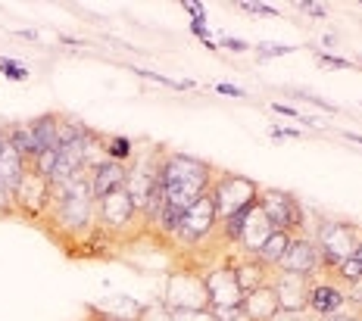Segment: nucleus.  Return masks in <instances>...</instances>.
<instances>
[{"mask_svg":"<svg viewBox=\"0 0 362 321\" xmlns=\"http://www.w3.org/2000/svg\"><path fill=\"white\" fill-rule=\"evenodd\" d=\"M160 181L165 190V206L185 212L187 206H194L200 197H206L213 190L216 166H209L206 159H197V156L178 153V150H163Z\"/></svg>","mask_w":362,"mask_h":321,"instance_id":"obj_1","label":"nucleus"},{"mask_svg":"<svg viewBox=\"0 0 362 321\" xmlns=\"http://www.w3.org/2000/svg\"><path fill=\"white\" fill-rule=\"evenodd\" d=\"M50 228L63 234L81 237L94 228V193H90V171H78L66 184L54 188V206H50Z\"/></svg>","mask_w":362,"mask_h":321,"instance_id":"obj_2","label":"nucleus"},{"mask_svg":"<svg viewBox=\"0 0 362 321\" xmlns=\"http://www.w3.org/2000/svg\"><path fill=\"white\" fill-rule=\"evenodd\" d=\"M313 243L322 256V268H325V272H334V268L362 243V228L356 222L319 215L315 231H313Z\"/></svg>","mask_w":362,"mask_h":321,"instance_id":"obj_3","label":"nucleus"},{"mask_svg":"<svg viewBox=\"0 0 362 321\" xmlns=\"http://www.w3.org/2000/svg\"><path fill=\"white\" fill-rule=\"evenodd\" d=\"M256 203L269 215L275 231H288L291 237H313V231L306 225V206L293 193L278 190V188H259V200Z\"/></svg>","mask_w":362,"mask_h":321,"instance_id":"obj_4","label":"nucleus"},{"mask_svg":"<svg viewBox=\"0 0 362 321\" xmlns=\"http://www.w3.org/2000/svg\"><path fill=\"white\" fill-rule=\"evenodd\" d=\"M209 197H213V203H216L218 222H225L235 212H240V209L256 206V200H259V184L244 175H235V171L216 169V181H213Z\"/></svg>","mask_w":362,"mask_h":321,"instance_id":"obj_5","label":"nucleus"},{"mask_svg":"<svg viewBox=\"0 0 362 321\" xmlns=\"http://www.w3.org/2000/svg\"><path fill=\"white\" fill-rule=\"evenodd\" d=\"M13 200H16V215L41 222V219H47L50 206H54V184L37 175L35 169H28L22 175L19 188L13 190Z\"/></svg>","mask_w":362,"mask_h":321,"instance_id":"obj_6","label":"nucleus"},{"mask_svg":"<svg viewBox=\"0 0 362 321\" xmlns=\"http://www.w3.org/2000/svg\"><path fill=\"white\" fill-rule=\"evenodd\" d=\"M218 231V215H216V203L213 197H200L194 206L185 209L181 215V225H178V234H175V243L181 246H203L209 237H216Z\"/></svg>","mask_w":362,"mask_h":321,"instance_id":"obj_7","label":"nucleus"},{"mask_svg":"<svg viewBox=\"0 0 362 321\" xmlns=\"http://www.w3.org/2000/svg\"><path fill=\"white\" fill-rule=\"evenodd\" d=\"M160 300L169 305V309H209V296H206V284H203V274L191 272V268H185V272H175L169 274V281H165V290Z\"/></svg>","mask_w":362,"mask_h":321,"instance_id":"obj_8","label":"nucleus"},{"mask_svg":"<svg viewBox=\"0 0 362 321\" xmlns=\"http://www.w3.org/2000/svg\"><path fill=\"white\" fill-rule=\"evenodd\" d=\"M134 219H141V212H138V206H134L128 188L112 190V193H107V197L94 200V228H103V231L119 234V231L132 228Z\"/></svg>","mask_w":362,"mask_h":321,"instance_id":"obj_9","label":"nucleus"},{"mask_svg":"<svg viewBox=\"0 0 362 321\" xmlns=\"http://www.w3.org/2000/svg\"><path fill=\"white\" fill-rule=\"evenodd\" d=\"M346 305H350V300H346V290L341 287V284L325 281L322 274H319V278L309 281L306 312H309L313 318L328 321V318H334V315H344Z\"/></svg>","mask_w":362,"mask_h":321,"instance_id":"obj_10","label":"nucleus"},{"mask_svg":"<svg viewBox=\"0 0 362 321\" xmlns=\"http://www.w3.org/2000/svg\"><path fill=\"white\" fill-rule=\"evenodd\" d=\"M203 284H206L209 309H228V305L244 303V290H240L231 262H218L216 268H206L203 272Z\"/></svg>","mask_w":362,"mask_h":321,"instance_id":"obj_11","label":"nucleus"},{"mask_svg":"<svg viewBox=\"0 0 362 321\" xmlns=\"http://www.w3.org/2000/svg\"><path fill=\"white\" fill-rule=\"evenodd\" d=\"M309 281L303 274L291 272H272V290L278 296V312H306V296H309Z\"/></svg>","mask_w":362,"mask_h":321,"instance_id":"obj_12","label":"nucleus"},{"mask_svg":"<svg viewBox=\"0 0 362 321\" xmlns=\"http://www.w3.org/2000/svg\"><path fill=\"white\" fill-rule=\"evenodd\" d=\"M278 272L303 274V278H319V274H325V268H322V256H319V250H315L313 237H293L288 256L281 259Z\"/></svg>","mask_w":362,"mask_h":321,"instance_id":"obj_13","label":"nucleus"},{"mask_svg":"<svg viewBox=\"0 0 362 321\" xmlns=\"http://www.w3.org/2000/svg\"><path fill=\"white\" fill-rule=\"evenodd\" d=\"M275 234V225L269 222V215L259 209V203H256L250 212H247V222H244V231H240V241H238V250L240 256H253L266 246V241Z\"/></svg>","mask_w":362,"mask_h":321,"instance_id":"obj_14","label":"nucleus"},{"mask_svg":"<svg viewBox=\"0 0 362 321\" xmlns=\"http://www.w3.org/2000/svg\"><path fill=\"white\" fill-rule=\"evenodd\" d=\"M125 184H128V166H122V162L107 159L103 166L90 171V193H94V200L107 197L112 190H122Z\"/></svg>","mask_w":362,"mask_h":321,"instance_id":"obj_15","label":"nucleus"},{"mask_svg":"<svg viewBox=\"0 0 362 321\" xmlns=\"http://www.w3.org/2000/svg\"><path fill=\"white\" fill-rule=\"evenodd\" d=\"M231 268H235L238 284H240V290H244V293H253V290L266 287V284L272 281V268H266L259 259H253V256L231 259Z\"/></svg>","mask_w":362,"mask_h":321,"instance_id":"obj_16","label":"nucleus"},{"mask_svg":"<svg viewBox=\"0 0 362 321\" xmlns=\"http://www.w3.org/2000/svg\"><path fill=\"white\" fill-rule=\"evenodd\" d=\"M244 312L250 315V321H272L278 315V296L272 290V284L253 290V293H244Z\"/></svg>","mask_w":362,"mask_h":321,"instance_id":"obj_17","label":"nucleus"},{"mask_svg":"<svg viewBox=\"0 0 362 321\" xmlns=\"http://www.w3.org/2000/svg\"><path fill=\"white\" fill-rule=\"evenodd\" d=\"M28 169H32V166L22 159V153L10 144V140H4V150H0V181H4L10 190H16L19 181H22V175H25Z\"/></svg>","mask_w":362,"mask_h":321,"instance_id":"obj_18","label":"nucleus"},{"mask_svg":"<svg viewBox=\"0 0 362 321\" xmlns=\"http://www.w3.org/2000/svg\"><path fill=\"white\" fill-rule=\"evenodd\" d=\"M28 128H32L41 150L59 153V116L57 113H44V116L28 119Z\"/></svg>","mask_w":362,"mask_h":321,"instance_id":"obj_19","label":"nucleus"},{"mask_svg":"<svg viewBox=\"0 0 362 321\" xmlns=\"http://www.w3.org/2000/svg\"><path fill=\"white\" fill-rule=\"evenodd\" d=\"M97 312H103L110 321H138L141 312H144V305H141L134 296H122V293H112L107 296L100 305H94Z\"/></svg>","mask_w":362,"mask_h":321,"instance_id":"obj_20","label":"nucleus"},{"mask_svg":"<svg viewBox=\"0 0 362 321\" xmlns=\"http://www.w3.org/2000/svg\"><path fill=\"white\" fill-rule=\"evenodd\" d=\"M4 134H6V140H10V144L22 153V159H25L28 166H35V159L44 153L41 147H37V140H35L32 128H28V122H10L4 128Z\"/></svg>","mask_w":362,"mask_h":321,"instance_id":"obj_21","label":"nucleus"},{"mask_svg":"<svg viewBox=\"0 0 362 321\" xmlns=\"http://www.w3.org/2000/svg\"><path fill=\"white\" fill-rule=\"evenodd\" d=\"M291 241H293V237L288 234V231H275V234H272L269 241H266V246L256 253V259H259V262L266 265V268H272V272H275V268L281 265V259L288 256Z\"/></svg>","mask_w":362,"mask_h":321,"instance_id":"obj_22","label":"nucleus"},{"mask_svg":"<svg viewBox=\"0 0 362 321\" xmlns=\"http://www.w3.org/2000/svg\"><path fill=\"white\" fill-rule=\"evenodd\" d=\"M103 147H107V159L122 162V166H132L134 162V140L125 138V134H110V138H103Z\"/></svg>","mask_w":362,"mask_h":321,"instance_id":"obj_23","label":"nucleus"},{"mask_svg":"<svg viewBox=\"0 0 362 321\" xmlns=\"http://www.w3.org/2000/svg\"><path fill=\"white\" fill-rule=\"evenodd\" d=\"M331 274H334V278L341 281V284H346V287H350V284H356V281L362 278V243H359L356 250H353L350 256H346L344 262L337 265Z\"/></svg>","mask_w":362,"mask_h":321,"instance_id":"obj_24","label":"nucleus"},{"mask_svg":"<svg viewBox=\"0 0 362 321\" xmlns=\"http://www.w3.org/2000/svg\"><path fill=\"white\" fill-rule=\"evenodd\" d=\"M132 72H138V75H144L150 81H156V85H163V87H172V91H194L197 87V81H191V78H185V81H172V78H165V75H156V72H150V69H141V66H134Z\"/></svg>","mask_w":362,"mask_h":321,"instance_id":"obj_25","label":"nucleus"},{"mask_svg":"<svg viewBox=\"0 0 362 321\" xmlns=\"http://www.w3.org/2000/svg\"><path fill=\"white\" fill-rule=\"evenodd\" d=\"M315 63H319L322 69H359L362 66L356 59H344V56L331 54V50H319V54H315Z\"/></svg>","mask_w":362,"mask_h":321,"instance_id":"obj_26","label":"nucleus"},{"mask_svg":"<svg viewBox=\"0 0 362 321\" xmlns=\"http://www.w3.org/2000/svg\"><path fill=\"white\" fill-rule=\"evenodd\" d=\"M238 10L247 13V16H281V10H278V6L262 4V0H240Z\"/></svg>","mask_w":362,"mask_h":321,"instance_id":"obj_27","label":"nucleus"},{"mask_svg":"<svg viewBox=\"0 0 362 321\" xmlns=\"http://www.w3.org/2000/svg\"><path fill=\"white\" fill-rule=\"evenodd\" d=\"M288 94H291V97H297V100L315 103V107H319L322 113H341V107H334V103H331V100H325V97H319V94H313V91H297V87H291Z\"/></svg>","mask_w":362,"mask_h":321,"instance_id":"obj_28","label":"nucleus"},{"mask_svg":"<svg viewBox=\"0 0 362 321\" xmlns=\"http://www.w3.org/2000/svg\"><path fill=\"white\" fill-rule=\"evenodd\" d=\"M138 321H175V318H172V309H169V305H165L163 300H156V303L144 305V312H141Z\"/></svg>","mask_w":362,"mask_h":321,"instance_id":"obj_29","label":"nucleus"},{"mask_svg":"<svg viewBox=\"0 0 362 321\" xmlns=\"http://www.w3.org/2000/svg\"><path fill=\"white\" fill-rule=\"evenodd\" d=\"M0 75H6L10 81H25L28 78V69H25V66H19L16 59L0 56Z\"/></svg>","mask_w":362,"mask_h":321,"instance_id":"obj_30","label":"nucleus"},{"mask_svg":"<svg viewBox=\"0 0 362 321\" xmlns=\"http://www.w3.org/2000/svg\"><path fill=\"white\" fill-rule=\"evenodd\" d=\"M172 318H175V321H218L213 309H191V312L172 309Z\"/></svg>","mask_w":362,"mask_h":321,"instance_id":"obj_31","label":"nucleus"},{"mask_svg":"<svg viewBox=\"0 0 362 321\" xmlns=\"http://www.w3.org/2000/svg\"><path fill=\"white\" fill-rule=\"evenodd\" d=\"M297 44H272V41H259L256 44V54H266V56H284V54H293Z\"/></svg>","mask_w":362,"mask_h":321,"instance_id":"obj_32","label":"nucleus"},{"mask_svg":"<svg viewBox=\"0 0 362 321\" xmlns=\"http://www.w3.org/2000/svg\"><path fill=\"white\" fill-rule=\"evenodd\" d=\"M300 13H306V16H313V19H325L328 16V6L322 4V0H300V4H293Z\"/></svg>","mask_w":362,"mask_h":321,"instance_id":"obj_33","label":"nucleus"},{"mask_svg":"<svg viewBox=\"0 0 362 321\" xmlns=\"http://www.w3.org/2000/svg\"><path fill=\"white\" fill-rule=\"evenodd\" d=\"M218 321H250V315L244 312V305H228V309H213Z\"/></svg>","mask_w":362,"mask_h":321,"instance_id":"obj_34","label":"nucleus"},{"mask_svg":"<svg viewBox=\"0 0 362 321\" xmlns=\"http://www.w3.org/2000/svg\"><path fill=\"white\" fill-rule=\"evenodd\" d=\"M0 215H16V200L4 181H0Z\"/></svg>","mask_w":362,"mask_h":321,"instance_id":"obj_35","label":"nucleus"},{"mask_svg":"<svg viewBox=\"0 0 362 321\" xmlns=\"http://www.w3.org/2000/svg\"><path fill=\"white\" fill-rule=\"evenodd\" d=\"M269 134H272V140H300V138H303V131L284 128V125H272Z\"/></svg>","mask_w":362,"mask_h":321,"instance_id":"obj_36","label":"nucleus"},{"mask_svg":"<svg viewBox=\"0 0 362 321\" xmlns=\"http://www.w3.org/2000/svg\"><path fill=\"white\" fill-rule=\"evenodd\" d=\"M218 47L235 50V54H247V50H250V44L240 41V38H228V35H222V38H218Z\"/></svg>","mask_w":362,"mask_h":321,"instance_id":"obj_37","label":"nucleus"},{"mask_svg":"<svg viewBox=\"0 0 362 321\" xmlns=\"http://www.w3.org/2000/svg\"><path fill=\"white\" fill-rule=\"evenodd\" d=\"M216 91H218V94H225V97H238V100H247V91H244V87L228 85V81H218Z\"/></svg>","mask_w":362,"mask_h":321,"instance_id":"obj_38","label":"nucleus"},{"mask_svg":"<svg viewBox=\"0 0 362 321\" xmlns=\"http://www.w3.org/2000/svg\"><path fill=\"white\" fill-rule=\"evenodd\" d=\"M272 113H281V116H291V119H303V113H300L297 107H291V103H269Z\"/></svg>","mask_w":362,"mask_h":321,"instance_id":"obj_39","label":"nucleus"},{"mask_svg":"<svg viewBox=\"0 0 362 321\" xmlns=\"http://www.w3.org/2000/svg\"><path fill=\"white\" fill-rule=\"evenodd\" d=\"M181 6H185V10L191 13L194 19H206V10H203V4H197V0H185Z\"/></svg>","mask_w":362,"mask_h":321,"instance_id":"obj_40","label":"nucleus"},{"mask_svg":"<svg viewBox=\"0 0 362 321\" xmlns=\"http://www.w3.org/2000/svg\"><path fill=\"white\" fill-rule=\"evenodd\" d=\"M191 32L197 35V38H209V28H206V19H191Z\"/></svg>","mask_w":362,"mask_h":321,"instance_id":"obj_41","label":"nucleus"},{"mask_svg":"<svg viewBox=\"0 0 362 321\" xmlns=\"http://www.w3.org/2000/svg\"><path fill=\"white\" fill-rule=\"evenodd\" d=\"M16 38H22V41H37V32H35V28H19Z\"/></svg>","mask_w":362,"mask_h":321,"instance_id":"obj_42","label":"nucleus"},{"mask_svg":"<svg viewBox=\"0 0 362 321\" xmlns=\"http://www.w3.org/2000/svg\"><path fill=\"white\" fill-rule=\"evenodd\" d=\"M328 321H362V315H353V312H344V315H334Z\"/></svg>","mask_w":362,"mask_h":321,"instance_id":"obj_43","label":"nucleus"},{"mask_svg":"<svg viewBox=\"0 0 362 321\" xmlns=\"http://www.w3.org/2000/svg\"><path fill=\"white\" fill-rule=\"evenodd\" d=\"M334 44H337V35H334V32L322 35V47H334Z\"/></svg>","mask_w":362,"mask_h":321,"instance_id":"obj_44","label":"nucleus"},{"mask_svg":"<svg viewBox=\"0 0 362 321\" xmlns=\"http://www.w3.org/2000/svg\"><path fill=\"white\" fill-rule=\"evenodd\" d=\"M88 321H110V318L103 315V312H97L94 305H90V312H88Z\"/></svg>","mask_w":362,"mask_h":321,"instance_id":"obj_45","label":"nucleus"},{"mask_svg":"<svg viewBox=\"0 0 362 321\" xmlns=\"http://www.w3.org/2000/svg\"><path fill=\"white\" fill-rule=\"evenodd\" d=\"M63 44H69V47H85V41H78V38H69V35H63V38H59Z\"/></svg>","mask_w":362,"mask_h":321,"instance_id":"obj_46","label":"nucleus"},{"mask_svg":"<svg viewBox=\"0 0 362 321\" xmlns=\"http://www.w3.org/2000/svg\"><path fill=\"white\" fill-rule=\"evenodd\" d=\"M344 138L353 140V144H362V134H356V131H344Z\"/></svg>","mask_w":362,"mask_h":321,"instance_id":"obj_47","label":"nucleus"},{"mask_svg":"<svg viewBox=\"0 0 362 321\" xmlns=\"http://www.w3.org/2000/svg\"><path fill=\"white\" fill-rule=\"evenodd\" d=\"M4 140H6V134H4V128H0V150H4Z\"/></svg>","mask_w":362,"mask_h":321,"instance_id":"obj_48","label":"nucleus"}]
</instances>
